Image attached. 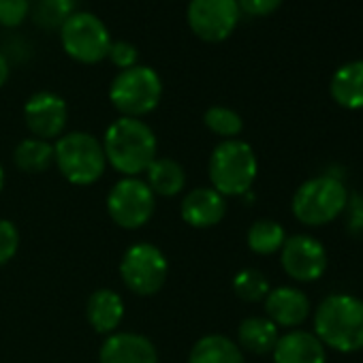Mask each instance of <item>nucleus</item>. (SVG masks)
<instances>
[{
  "label": "nucleus",
  "instance_id": "obj_8",
  "mask_svg": "<svg viewBox=\"0 0 363 363\" xmlns=\"http://www.w3.org/2000/svg\"><path fill=\"white\" fill-rule=\"evenodd\" d=\"M120 276L130 293L139 297H150L164 286L169 263L160 248L147 242H139L124 252L120 261Z\"/></svg>",
  "mask_w": 363,
  "mask_h": 363
},
{
  "label": "nucleus",
  "instance_id": "obj_22",
  "mask_svg": "<svg viewBox=\"0 0 363 363\" xmlns=\"http://www.w3.org/2000/svg\"><path fill=\"white\" fill-rule=\"evenodd\" d=\"M13 162L24 173H45L54 164V145L45 139L28 137L16 145Z\"/></svg>",
  "mask_w": 363,
  "mask_h": 363
},
{
  "label": "nucleus",
  "instance_id": "obj_21",
  "mask_svg": "<svg viewBox=\"0 0 363 363\" xmlns=\"http://www.w3.org/2000/svg\"><path fill=\"white\" fill-rule=\"evenodd\" d=\"M278 337V327L267 316H248L238 329V346L255 354L272 352Z\"/></svg>",
  "mask_w": 363,
  "mask_h": 363
},
{
  "label": "nucleus",
  "instance_id": "obj_2",
  "mask_svg": "<svg viewBox=\"0 0 363 363\" xmlns=\"http://www.w3.org/2000/svg\"><path fill=\"white\" fill-rule=\"evenodd\" d=\"M314 335L337 352L363 348V299L346 293L325 297L314 314Z\"/></svg>",
  "mask_w": 363,
  "mask_h": 363
},
{
  "label": "nucleus",
  "instance_id": "obj_18",
  "mask_svg": "<svg viewBox=\"0 0 363 363\" xmlns=\"http://www.w3.org/2000/svg\"><path fill=\"white\" fill-rule=\"evenodd\" d=\"M331 99L344 109H363V60L342 65L329 84Z\"/></svg>",
  "mask_w": 363,
  "mask_h": 363
},
{
  "label": "nucleus",
  "instance_id": "obj_12",
  "mask_svg": "<svg viewBox=\"0 0 363 363\" xmlns=\"http://www.w3.org/2000/svg\"><path fill=\"white\" fill-rule=\"evenodd\" d=\"M24 120L37 139H58L67 128L69 107L62 96L54 92H37L24 105Z\"/></svg>",
  "mask_w": 363,
  "mask_h": 363
},
{
  "label": "nucleus",
  "instance_id": "obj_13",
  "mask_svg": "<svg viewBox=\"0 0 363 363\" xmlns=\"http://www.w3.org/2000/svg\"><path fill=\"white\" fill-rule=\"evenodd\" d=\"M99 363H158V350L141 333L116 331L103 342Z\"/></svg>",
  "mask_w": 363,
  "mask_h": 363
},
{
  "label": "nucleus",
  "instance_id": "obj_23",
  "mask_svg": "<svg viewBox=\"0 0 363 363\" xmlns=\"http://www.w3.org/2000/svg\"><path fill=\"white\" fill-rule=\"evenodd\" d=\"M248 248L257 255H274L278 252L284 242H286V233L282 229L280 223L276 220H257L250 229H248Z\"/></svg>",
  "mask_w": 363,
  "mask_h": 363
},
{
  "label": "nucleus",
  "instance_id": "obj_24",
  "mask_svg": "<svg viewBox=\"0 0 363 363\" xmlns=\"http://www.w3.org/2000/svg\"><path fill=\"white\" fill-rule=\"evenodd\" d=\"M233 291H235V295L242 301L255 303V301L265 299L272 289H269V282H267V278H265L263 272H259L255 267H246V269H242V272L235 274V278H233Z\"/></svg>",
  "mask_w": 363,
  "mask_h": 363
},
{
  "label": "nucleus",
  "instance_id": "obj_19",
  "mask_svg": "<svg viewBox=\"0 0 363 363\" xmlns=\"http://www.w3.org/2000/svg\"><path fill=\"white\" fill-rule=\"evenodd\" d=\"M145 184L154 197H175L186 186V171L173 158H154L145 169Z\"/></svg>",
  "mask_w": 363,
  "mask_h": 363
},
{
  "label": "nucleus",
  "instance_id": "obj_28",
  "mask_svg": "<svg viewBox=\"0 0 363 363\" xmlns=\"http://www.w3.org/2000/svg\"><path fill=\"white\" fill-rule=\"evenodd\" d=\"M30 13V0H0V24L13 28L20 26Z\"/></svg>",
  "mask_w": 363,
  "mask_h": 363
},
{
  "label": "nucleus",
  "instance_id": "obj_7",
  "mask_svg": "<svg viewBox=\"0 0 363 363\" xmlns=\"http://www.w3.org/2000/svg\"><path fill=\"white\" fill-rule=\"evenodd\" d=\"M60 43L67 56L82 65H96L107 58L111 37L101 18L90 11L71 13L60 26Z\"/></svg>",
  "mask_w": 363,
  "mask_h": 363
},
{
  "label": "nucleus",
  "instance_id": "obj_10",
  "mask_svg": "<svg viewBox=\"0 0 363 363\" xmlns=\"http://www.w3.org/2000/svg\"><path fill=\"white\" fill-rule=\"evenodd\" d=\"M238 0H191L186 20L191 30L208 43H220L233 35L240 22Z\"/></svg>",
  "mask_w": 363,
  "mask_h": 363
},
{
  "label": "nucleus",
  "instance_id": "obj_31",
  "mask_svg": "<svg viewBox=\"0 0 363 363\" xmlns=\"http://www.w3.org/2000/svg\"><path fill=\"white\" fill-rule=\"evenodd\" d=\"M7 79H9V62L3 56V52H0V88L7 84Z\"/></svg>",
  "mask_w": 363,
  "mask_h": 363
},
{
  "label": "nucleus",
  "instance_id": "obj_20",
  "mask_svg": "<svg viewBox=\"0 0 363 363\" xmlns=\"http://www.w3.org/2000/svg\"><path fill=\"white\" fill-rule=\"evenodd\" d=\"M189 363H244L242 348L227 335L210 333L195 342Z\"/></svg>",
  "mask_w": 363,
  "mask_h": 363
},
{
  "label": "nucleus",
  "instance_id": "obj_15",
  "mask_svg": "<svg viewBox=\"0 0 363 363\" xmlns=\"http://www.w3.org/2000/svg\"><path fill=\"white\" fill-rule=\"evenodd\" d=\"M267 318L276 327H297L310 316V299L293 286H278L265 297Z\"/></svg>",
  "mask_w": 363,
  "mask_h": 363
},
{
  "label": "nucleus",
  "instance_id": "obj_32",
  "mask_svg": "<svg viewBox=\"0 0 363 363\" xmlns=\"http://www.w3.org/2000/svg\"><path fill=\"white\" fill-rule=\"evenodd\" d=\"M3 186H5V169L0 164V191H3Z\"/></svg>",
  "mask_w": 363,
  "mask_h": 363
},
{
  "label": "nucleus",
  "instance_id": "obj_29",
  "mask_svg": "<svg viewBox=\"0 0 363 363\" xmlns=\"http://www.w3.org/2000/svg\"><path fill=\"white\" fill-rule=\"evenodd\" d=\"M107 58L120 69V71H126L135 65H139V52L133 43L128 41H111V48H109V54Z\"/></svg>",
  "mask_w": 363,
  "mask_h": 363
},
{
  "label": "nucleus",
  "instance_id": "obj_26",
  "mask_svg": "<svg viewBox=\"0 0 363 363\" xmlns=\"http://www.w3.org/2000/svg\"><path fill=\"white\" fill-rule=\"evenodd\" d=\"M73 11V0H39V9H37V20L50 28L54 24H65V20Z\"/></svg>",
  "mask_w": 363,
  "mask_h": 363
},
{
  "label": "nucleus",
  "instance_id": "obj_17",
  "mask_svg": "<svg viewBox=\"0 0 363 363\" xmlns=\"http://www.w3.org/2000/svg\"><path fill=\"white\" fill-rule=\"evenodd\" d=\"M86 316L94 331L111 335L124 318V301L113 289H99L88 297Z\"/></svg>",
  "mask_w": 363,
  "mask_h": 363
},
{
  "label": "nucleus",
  "instance_id": "obj_6",
  "mask_svg": "<svg viewBox=\"0 0 363 363\" xmlns=\"http://www.w3.org/2000/svg\"><path fill=\"white\" fill-rule=\"evenodd\" d=\"M162 96V82L150 67L135 65L120 71L109 86V101L124 118H143L154 111Z\"/></svg>",
  "mask_w": 363,
  "mask_h": 363
},
{
  "label": "nucleus",
  "instance_id": "obj_30",
  "mask_svg": "<svg viewBox=\"0 0 363 363\" xmlns=\"http://www.w3.org/2000/svg\"><path fill=\"white\" fill-rule=\"evenodd\" d=\"M238 5H240V11L248 16L265 18V16H272L282 5V0H238Z\"/></svg>",
  "mask_w": 363,
  "mask_h": 363
},
{
  "label": "nucleus",
  "instance_id": "obj_1",
  "mask_svg": "<svg viewBox=\"0 0 363 363\" xmlns=\"http://www.w3.org/2000/svg\"><path fill=\"white\" fill-rule=\"evenodd\" d=\"M107 162L124 177H137L154 162L158 141L154 130L139 118L120 116L101 141Z\"/></svg>",
  "mask_w": 363,
  "mask_h": 363
},
{
  "label": "nucleus",
  "instance_id": "obj_3",
  "mask_svg": "<svg viewBox=\"0 0 363 363\" xmlns=\"http://www.w3.org/2000/svg\"><path fill=\"white\" fill-rule=\"evenodd\" d=\"M208 173L212 189L218 191L225 199L246 195L259 173L255 150L242 139H225L214 147Z\"/></svg>",
  "mask_w": 363,
  "mask_h": 363
},
{
  "label": "nucleus",
  "instance_id": "obj_25",
  "mask_svg": "<svg viewBox=\"0 0 363 363\" xmlns=\"http://www.w3.org/2000/svg\"><path fill=\"white\" fill-rule=\"evenodd\" d=\"M203 124L218 137H225V139H235L242 128H244V120L238 111L229 109V107H223V105H216V107H210L206 113H203Z\"/></svg>",
  "mask_w": 363,
  "mask_h": 363
},
{
  "label": "nucleus",
  "instance_id": "obj_11",
  "mask_svg": "<svg viewBox=\"0 0 363 363\" xmlns=\"http://www.w3.org/2000/svg\"><path fill=\"white\" fill-rule=\"evenodd\" d=\"M280 263L286 276L297 282H314L327 269V252L325 246L310 235H293L286 238L280 248Z\"/></svg>",
  "mask_w": 363,
  "mask_h": 363
},
{
  "label": "nucleus",
  "instance_id": "obj_9",
  "mask_svg": "<svg viewBox=\"0 0 363 363\" xmlns=\"http://www.w3.org/2000/svg\"><path fill=\"white\" fill-rule=\"evenodd\" d=\"M156 210V197L150 186L139 177H122L107 195L109 218L128 231L145 227Z\"/></svg>",
  "mask_w": 363,
  "mask_h": 363
},
{
  "label": "nucleus",
  "instance_id": "obj_5",
  "mask_svg": "<svg viewBox=\"0 0 363 363\" xmlns=\"http://www.w3.org/2000/svg\"><path fill=\"white\" fill-rule=\"evenodd\" d=\"M348 203V191L333 175L312 177L293 195V216L306 227H323L335 220Z\"/></svg>",
  "mask_w": 363,
  "mask_h": 363
},
{
  "label": "nucleus",
  "instance_id": "obj_4",
  "mask_svg": "<svg viewBox=\"0 0 363 363\" xmlns=\"http://www.w3.org/2000/svg\"><path fill=\"white\" fill-rule=\"evenodd\" d=\"M54 162L62 177L75 186H90L105 173L107 158L103 143L84 130H73L58 137L54 145Z\"/></svg>",
  "mask_w": 363,
  "mask_h": 363
},
{
  "label": "nucleus",
  "instance_id": "obj_14",
  "mask_svg": "<svg viewBox=\"0 0 363 363\" xmlns=\"http://www.w3.org/2000/svg\"><path fill=\"white\" fill-rule=\"evenodd\" d=\"M179 214L182 220L193 229H210L225 218L227 199L212 186H199L184 195Z\"/></svg>",
  "mask_w": 363,
  "mask_h": 363
},
{
  "label": "nucleus",
  "instance_id": "obj_27",
  "mask_svg": "<svg viewBox=\"0 0 363 363\" xmlns=\"http://www.w3.org/2000/svg\"><path fill=\"white\" fill-rule=\"evenodd\" d=\"M20 250V231L18 227L7 220L0 218V265L9 263Z\"/></svg>",
  "mask_w": 363,
  "mask_h": 363
},
{
  "label": "nucleus",
  "instance_id": "obj_16",
  "mask_svg": "<svg viewBox=\"0 0 363 363\" xmlns=\"http://www.w3.org/2000/svg\"><path fill=\"white\" fill-rule=\"evenodd\" d=\"M274 363H325V346L323 342L310 333L293 329L278 337L274 346Z\"/></svg>",
  "mask_w": 363,
  "mask_h": 363
}]
</instances>
